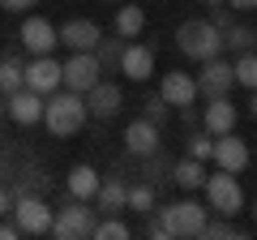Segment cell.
Returning <instances> with one entry per match:
<instances>
[{
  "instance_id": "cell-1",
  "label": "cell",
  "mask_w": 257,
  "mask_h": 240,
  "mask_svg": "<svg viewBox=\"0 0 257 240\" xmlns=\"http://www.w3.org/2000/svg\"><path fill=\"white\" fill-rule=\"evenodd\" d=\"M86 120H90V111H86V94H73V90H52L43 99V125L52 138H73L77 129H82Z\"/></svg>"
},
{
  "instance_id": "cell-2",
  "label": "cell",
  "mask_w": 257,
  "mask_h": 240,
  "mask_svg": "<svg viewBox=\"0 0 257 240\" xmlns=\"http://www.w3.org/2000/svg\"><path fill=\"white\" fill-rule=\"evenodd\" d=\"M176 47H180V56H189V60H214V56L223 52V30L214 26L210 18H189L180 22V30H176Z\"/></svg>"
},
{
  "instance_id": "cell-3",
  "label": "cell",
  "mask_w": 257,
  "mask_h": 240,
  "mask_svg": "<svg viewBox=\"0 0 257 240\" xmlns=\"http://www.w3.org/2000/svg\"><path fill=\"white\" fill-rule=\"evenodd\" d=\"M206 202H210V210L214 214H240V206H244V189H240V180L231 172H223L219 167V176H206Z\"/></svg>"
},
{
  "instance_id": "cell-4",
  "label": "cell",
  "mask_w": 257,
  "mask_h": 240,
  "mask_svg": "<svg viewBox=\"0 0 257 240\" xmlns=\"http://www.w3.org/2000/svg\"><path fill=\"white\" fill-rule=\"evenodd\" d=\"M99 77H103V65H99V56H94V52H73L60 65V86H64V90H73V94H86Z\"/></svg>"
},
{
  "instance_id": "cell-5",
  "label": "cell",
  "mask_w": 257,
  "mask_h": 240,
  "mask_svg": "<svg viewBox=\"0 0 257 240\" xmlns=\"http://www.w3.org/2000/svg\"><path fill=\"white\" fill-rule=\"evenodd\" d=\"M52 214L56 210L35 193H18V202H13V223L22 227V236H43V231H52Z\"/></svg>"
},
{
  "instance_id": "cell-6",
  "label": "cell",
  "mask_w": 257,
  "mask_h": 240,
  "mask_svg": "<svg viewBox=\"0 0 257 240\" xmlns=\"http://www.w3.org/2000/svg\"><path fill=\"white\" fill-rule=\"evenodd\" d=\"M94 231V210L86 202H69L64 210H56L52 214V236H60V240H82V236H90Z\"/></svg>"
},
{
  "instance_id": "cell-7",
  "label": "cell",
  "mask_w": 257,
  "mask_h": 240,
  "mask_svg": "<svg viewBox=\"0 0 257 240\" xmlns=\"http://www.w3.org/2000/svg\"><path fill=\"white\" fill-rule=\"evenodd\" d=\"M22 52L30 56H52L56 47H60V35H56V26L47 18H39V13H26V22H22Z\"/></svg>"
},
{
  "instance_id": "cell-8",
  "label": "cell",
  "mask_w": 257,
  "mask_h": 240,
  "mask_svg": "<svg viewBox=\"0 0 257 240\" xmlns=\"http://www.w3.org/2000/svg\"><path fill=\"white\" fill-rule=\"evenodd\" d=\"M22 86L35 94H52L60 90V60H52V56H30L26 65H22Z\"/></svg>"
},
{
  "instance_id": "cell-9",
  "label": "cell",
  "mask_w": 257,
  "mask_h": 240,
  "mask_svg": "<svg viewBox=\"0 0 257 240\" xmlns=\"http://www.w3.org/2000/svg\"><path fill=\"white\" fill-rule=\"evenodd\" d=\"M56 35H60V43L69 47V52H94L103 39V26L90 18H73V22H64V26H56Z\"/></svg>"
},
{
  "instance_id": "cell-10",
  "label": "cell",
  "mask_w": 257,
  "mask_h": 240,
  "mask_svg": "<svg viewBox=\"0 0 257 240\" xmlns=\"http://www.w3.org/2000/svg\"><path fill=\"white\" fill-rule=\"evenodd\" d=\"M120 107H124V94H120V86L116 82H94L90 90H86V111H90L94 120H111V116H120Z\"/></svg>"
},
{
  "instance_id": "cell-11",
  "label": "cell",
  "mask_w": 257,
  "mask_h": 240,
  "mask_svg": "<svg viewBox=\"0 0 257 240\" xmlns=\"http://www.w3.org/2000/svg\"><path fill=\"white\" fill-rule=\"evenodd\" d=\"M214 167H223V172L240 176L248 167V142L236 138V133H223V138H214Z\"/></svg>"
},
{
  "instance_id": "cell-12",
  "label": "cell",
  "mask_w": 257,
  "mask_h": 240,
  "mask_svg": "<svg viewBox=\"0 0 257 240\" xmlns=\"http://www.w3.org/2000/svg\"><path fill=\"white\" fill-rule=\"evenodd\" d=\"M236 120H240V111H236V103H231L227 94H214V99L206 103V111H202V125H206V133H210V138L236 133Z\"/></svg>"
},
{
  "instance_id": "cell-13",
  "label": "cell",
  "mask_w": 257,
  "mask_h": 240,
  "mask_svg": "<svg viewBox=\"0 0 257 240\" xmlns=\"http://www.w3.org/2000/svg\"><path fill=\"white\" fill-rule=\"evenodd\" d=\"M231 86H236V73H231L227 60H202V73H197V94H206V99H214V94H227Z\"/></svg>"
},
{
  "instance_id": "cell-14",
  "label": "cell",
  "mask_w": 257,
  "mask_h": 240,
  "mask_svg": "<svg viewBox=\"0 0 257 240\" xmlns=\"http://www.w3.org/2000/svg\"><path fill=\"white\" fill-rule=\"evenodd\" d=\"M159 94H163L167 107H193V103H197V77L180 73V69H176V73H163Z\"/></svg>"
},
{
  "instance_id": "cell-15",
  "label": "cell",
  "mask_w": 257,
  "mask_h": 240,
  "mask_svg": "<svg viewBox=\"0 0 257 240\" xmlns=\"http://www.w3.org/2000/svg\"><path fill=\"white\" fill-rule=\"evenodd\" d=\"M120 73L128 77V82H146L150 73H155V52H150L146 43H133V39H128L124 43V52H120Z\"/></svg>"
},
{
  "instance_id": "cell-16",
  "label": "cell",
  "mask_w": 257,
  "mask_h": 240,
  "mask_svg": "<svg viewBox=\"0 0 257 240\" xmlns=\"http://www.w3.org/2000/svg\"><path fill=\"white\" fill-rule=\"evenodd\" d=\"M9 120L13 125H22V129H30V125H39L43 120V94H35V90H13L9 94Z\"/></svg>"
},
{
  "instance_id": "cell-17",
  "label": "cell",
  "mask_w": 257,
  "mask_h": 240,
  "mask_svg": "<svg viewBox=\"0 0 257 240\" xmlns=\"http://www.w3.org/2000/svg\"><path fill=\"white\" fill-rule=\"evenodd\" d=\"M124 146H128V155H159V125L155 120H133V125H128L124 129Z\"/></svg>"
},
{
  "instance_id": "cell-18",
  "label": "cell",
  "mask_w": 257,
  "mask_h": 240,
  "mask_svg": "<svg viewBox=\"0 0 257 240\" xmlns=\"http://www.w3.org/2000/svg\"><path fill=\"white\" fill-rule=\"evenodd\" d=\"M99 180L103 176L94 172L90 163H77V167H69V180H64V185H69V193H73L77 202H90V197L99 193Z\"/></svg>"
},
{
  "instance_id": "cell-19",
  "label": "cell",
  "mask_w": 257,
  "mask_h": 240,
  "mask_svg": "<svg viewBox=\"0 0 257 240\" xmlns=\"http://www.w3.org/2000/svg\"><path fill=\"white\" fill-rule=\"evenodd\" d=\"M111 30H116L120 39H142V30H146V9H142V5H120L116 18H111Z\"/></svg>"
},
{
  "instance_id": "cell-20",
  "label": "cell",
  "mask_w": 257,
  "mask_h": 240,
  "mask_svg": "<svg viewBox=\"0 0 257 240\" xmlns=\"http://www.w3.org/2000/svg\"><path fill=\"white\" fill-rule=\"evenodd\" d=\"M94 202H99V210L103 214H116V210H124L128 206V185L124 180H99V193H94Z\"/></svg>"
},
{
  "instance_id": "cell-21",
  "label": "cell",
  "mask_w": 257,
  "mask_h": 240,
  "mask_svg": "<svg viewBox=\"0 0 257 240\" xmlns=\"http://www.w3.org/2000/svg\"><path fill=\"white\" fill-rule=\"evenodd\" d=\"M172 180L180 189H202L206 185V163H202V159H193V155H184L180 163L172 167Z\"/></svg>"
},
{
  "instance_id": "cell-22",
  "label": "cell",
  "mask_w": 257,
  "mask_h": 240,
  "mask_svg": "<svg viewBox=\"0 0 257 240\" xmlns=\"http://www.w3.org/2000/svg\"><path fill=\"white\" fill-rule=\"evenodd\" d=\"M223 47H231L236 56L257 52V30H253V26H240V22H231V26L223 30Z\"/></svg>"
},
{
  "instance_id": "cell-23",
  "label": "cell",
  "mask_w": 257,
  "mask_h": 240,
  "mask_svg": "<svg viewBox=\"0 0 257 240\" xmlns=\"http://www.w3.org/2000/svg\"><path fill=\"white\" fill-rule=\"evenodd\" d=\"M22 65L26 60H18V56H0V94L22 90Z\"/></svg>"
},
{
  "instance_id": "cell-24",
  "label": "cell",
  "mask_w": 257,
  "mask_h": 240,
  "mask_svg": "<svg viewBox=\"0 0 257 240\" xmlns=\"http://www.w3.org/2000/svg\"><path fill=\"white\" fill-rule=\"evenodd\" d=\"M231 73H236V86H244V90H257V52H244V56H236Z\"/></svg>"
},
{
  "instance_id": "cell-25",
  "label": "cell",
  "mask_w": 257,
  "mask_h": 240,
  "mask_svg": "<svg viewBox=\"0 0 257 240\" xmlns=\"http://www.w3.org/2000/svg\"><path fill=\"white\" fill-rule=\"evenodd\" d=\"M90 236H94V240H128V236H133V227H128V223H120L116 214H107L103 223H94Z\"/></svg>"
},
{
  "instance_id": "cell-26",
  "label": "cell",
  "mask_w": 257,
  "mask_h": 240,
  "mask_svg": "<svg viewBox=\"0 0 257 240\" xmlns=\"http://www.w3.org/2000/svg\"><path fill=\"white\" fill-rule=\"evenodd\" d=\"M124 210L150 214V210H155V185H133V189H128V206H124Z\"/></svg>"
},
{
  "instance_id": "cell-27",
  "label": "cell",
  "mask_w": 257,
  "mask_h": 240,
  "mask_svg": "<svg viewBox=\"0 0 257 240\" xmlns=\"http://www.w3.org/2000/svg\"><path fill=\"white\" fill-rule=\"evenodd\" d=\"M124 43L128 39H99V47H94V56H99V65L103 69H111V65H120V52H124Z\"/></svg>"
},
{
  "instance_id": "cell-28",
  "label": "cell",
  "mask_w": 257,
  "mask_h": 240,
  "mask_svg": "<svg viewBox=\"0 0 257 240\" xmlns=\"http://www.w3.org/2000/svg\"><path fill=\"white\" fill-rule=\"evenodd\" d=\"M189 155L206 163V159L214 155V138H210V133H193V138H189Z\"/></svg>"
},
{
  "instance_id": "cell-29",
  "label": "cell",
  "mask_w": 257,
  "mask_h": 240,
  "mask_svg": "<svg viewBox=\"0 0 257 240\" xmlns=\"http://www.w3.org/2000/svg\"><path fill=\"white\" fill-rule=\"evenodd\" d=\"M142 107H146V120H163L167 116V103H163V94H146V103H142Z\"/></svg>"
},
{
  "instance_id": "cell-30",
  "label": "cell",
  "mask_w": 257,
  "mask_h": 240,
  "mask_svg": "<svg viewBox=\"0 0 257 240\" xmlns=\"http://www.w3.org/2000/svg\"><path fill=\"white\" fill-rule=\"evenodd\" d=\"M202 236H210V240H223V236H244L240 227H231V223H206V231Z\"/></svg>"
},
{
  "instance_id": "cell-31",
  "label": "cell",
  "mask_w": 257,
  "mask_h": 240,
  "mask_svg": "<svg viewBox=\"0 0 257 240\" xmlns=\"http://www.w3.org/2000/svg\"><path fill=\"white\" fill-rule=\"evenodd\" d=\"M210 13H214L210 22H214V26H219V30H227V26H231V5H214Z\"/></svg>"
},
{
  "instance_id": "cell-32",
  "label": "cell",
  "mask_w": 257,
  "mask_h": 240,
  "mask_svg": "<svg viewBox=\"0 0 257 240\" xmlns=\"http://www.w3.org/2000/svg\"><path fill=\"white\" fill-rule=\"evenodd\" d=\"M39 0H0V9H9V13H30Z\"/></svg>"
},
{
  "instance_id": "cell-33",
  "label": "cell",
  "mask_w": 257,
  "mask_h": 240,
  "mask_svg": "<svg viewBox=\"0 0 257 240\" xmlns=\"http://www.w3.org/2000/svg\"><path fill=\"white\" fill-rule=\"evenodd\" d=\"M18 236H22V227H18V223H9V219L0 223V240H18Z\"/></svg>"
},
{
  "instance_id": "cell-34",
  "label": "cell",
  "mask_w": 257,
  "mask_h": 240,
  "mask_svg": "<svg viewBox=\"0 0 257 240\" xmlns=\"http://www.w3.org/2000/svg\"><path fill=\"white\" fill-rule=\"evenodd\" d=\"M223 5H231L236 13H253L257 9V0H223Z\"/></svg>"
},
{
  "instance_id": "cell-35",
  "label": "cell",
  "mask_w": 257,
  "mask_h": 240,
  "mask_svg": "<svg viewBox=\"0 0 257 240\" xmlns=\"http://www.w3.org/2000/svg\"><path fill=\"white\" fill-rule=\"evenodd\" d=\"M9 210H13V197H9V189L0 185V219H5V214H9Z\"/></svg>"
},
{
  "instance_id": "cell-36",
  "label": "cell",
  "mask_w": 257,
  "mask_h": 240,
  "mask_svg": "<svg viewBox=\"0 0 257 240\" xmlns=\"http://www.w3.org/2000/svg\"><path fill=\"white\" fill-rule=\"evenodd\" d=\"M248 116L257 120V90H248Z\"/></svg>"
},
{
  "instance_id": "cell-37",
  "label": "cell",
  "mask_w": 257,
  "mask_h": 240,
  "mask_svg": "<svg viewBox=\"0 0 257 240\" xmlns=\"http://www.w3.org/2000/svg\"><path fill=\"white\" fill-rule=\"evenodd\" d=\"M202 5H206V9H214V5H223V0H202Z\"/></svg>"
},
{
  "instance_id": "cell-38",
  "label": "cell",
  "mask_w": 257,
  "mask_h": 240,
  "mask_svg": "<svg viewBox=\"0 0 257 240\" xmlns=\"http://www.w3.org/2000/svg\"><path fill=\"white\" fill-rule=\"evenodd\" d=\"M253 219H257V202H253Z\"/></svg>"
},
{
  "instance_id": "cell-39",
  "label": "cell",
  "mask_w": 257,
  "mask_h": 240,
  "mask_svg": "<svg viewBox=\"0 0 257 240\" xmlns=\"http://www.w3.org/2000/svg\"><path fill=\"white\" fill-rule=\"evenodd\" d=\"M0 125H5V111H0Z\"/></svg>"
},
{
  "instance_id": "cell-40",
  "label": "cell",
  "mask_w": 257,
  "mask_h": 240,
  "mask_svg": "<svg viewBox=\"0 0 257 240\" xmlns=\"http://www.w3.org/2000/svg\"><path fill=\"white\" fill-rule=\"evenodd\" d=\"M107 5H116V0H107Z\"/></svg>"
}]
</instances>
